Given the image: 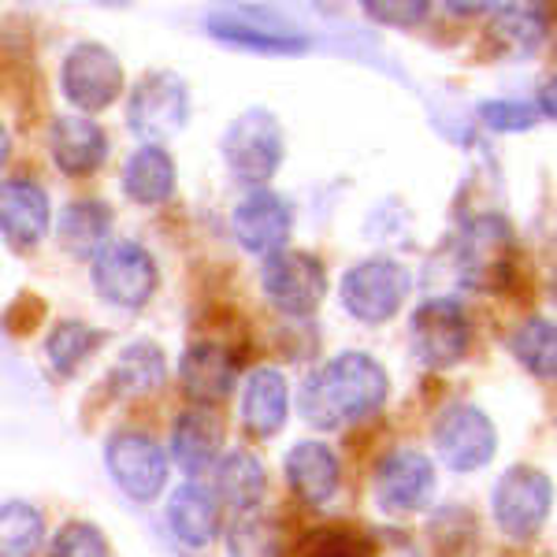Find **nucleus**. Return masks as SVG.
<instances>
[{
    "label": "nucleus",
    "instance_id": "28",
    "mask_svg": "<svg viewBox=\"0 0 557 557\" xmlns=\"http://www.w3.org/2000/svg\"><path fill=\"white\" fill-rule=\"evenodd\" d=\"M231 557H286V528L275 513L249 509L238 513L227 528Z\"/></svg>",
    "mask_w": 557,
    "mask_h": 557
},
{
    "label": "nucleus",
    "instance_id": "35",
    "mask_svg": "<svg viewBox=\"0 0 557 557\" xmlns=\"http://www.w3.org/2000/svg\"><path fill=\"white\" fill-rule=\"evenodd\" d=\"M431 12V4H424V0H406V4H364V15L368 20H375V23H383V26H398V30H409V26H417L424 15Z\"/></svg>",
    "mask_w": 557,
    "mask_h": 557
},
{
    "label": "nucleus",
    "instance_id": "2",
    "mask_svg": "<svg viewBox=\"0 0 557 557\" xmlns=\"http://www.w3.org/2000/svg\"><path fill=\"white\" fill-rule=\"evenodd\" d=\"M517 238L506 215L480 212L457 238V275L475 294H502L513 283Z\"/></svg>",
    "mask_w": 557,
    "mask_h": 557
},
{
    "label": "nucleus",
    "instance_id": "13",
    "mask_svg": "<svg viewBox=\"0 0 557 557\" xmlns=\"http://www.w3.org/2000/svg\"><path fill=\"white\" fill-rule=\"evenodd\" d=\"M375 494L386 513H420L435 498V465L420 450H394L375 469Z\"/></svg>",
    "mask_w": 557,
    "mask_h": 557
},
{
    "label": "nucleus",
    "instance_id": "30",
    "mask_svg": "<svg viewBox=\"0 0 557 557\" xmlns=\"http://www.w3.org/2000/svg\"><path fill=\"white\" fill-rule=\"evenodd\" d=\"M509 349H513L517 364L528 368L532 375H539L543 383L554 380L557 372V335H554V323L546 317H532L524 320L509 338Z\"/></svg>",
    "mask_w": 557,
    "mask_h": 557
},
{
    "label": "nucleus",
    "instance_id": "24",
    "mask_svg": "<svg viewBox=\"0 0 557 557\" xmlns=\"http://www.w3.org/2000/svg\"><path fill=\"white\" fill-rule=\"evenodd\" d=\"M168 380V357L164 349L149 338H138V343L123 346V354L115 357L112 372H108V383H112V394L120 398H146V394H157Z\"/></svg>",
    "mask_w": 557,
    "mask_h": 557
},
{
    "label": "nucleus",
    "instance_id": "4",
    "mask_svg": "<svg viewBox=\"0 0 557 557\" xmlns=\"http://www.w3.org/2000/svg\"><path fill=\"white\" fill-rule=\"evenodd\" d=\"M94 290L115 309H141L157 294V260L131 238H108L94 253Z\"/></svg>",
    "mask_w": 557,
    "mask_h": 557
},
{
    "label": "nucleus",
    "instance_id": "16",
    "mask_svg": "<svg viewBox=\"0 0 557 557\" xmlns=\"http://www.w3.org/2000/svg\"><path fill=\"white\" fill-rule=\"evenodd\" d=\"M238 380V361L227 346L220 343H194L178 361V383L190 401L201 409L215 406V401L231 398Z\"/></svg>",
    "mask_w": 557,
    "mask_h": 557
},
{
    "label": "nucleus",
    "instance_id": "26",
    "mask_svg": "<svg viewBox=\"0 0 557 557\" xmlns=\"http://www.w3.org/2000/svg\"><path fill=\"white\" fill-rule=\"evenodd\" d=\"M108 231H112V209L94 197L71 201L57 223V238L71 257H94L108 242Z\"/></svg>",
    "mask_w": 557,
    "mask_h": 557
},
{
    "label": "nucleus",
    "instance_id": "36",
    "mask_svg": "<svg viewBox=\"0 0 557 557\" xmlns=\"http://www.w3.org/2000/svg\"><path fill=\"white\" fill-rule=\"evenodd\" d=\"M543 120H554V83L546 78L543 83V89H539V108H535Z\"/></svg>",
    "mask_w": 557,
    "mask_h": 557
},
{
    "label": "nucleus",
    "instance_id": "12",
    "mask_svg": "<svg viewBox=\"0 0 557 557\" xmlns=\"http://www.w3.org/2000/svg\"><path fill=\"white\" fill-rule=\"evenodd\" d=\"M104 465L115 487L134 502H152L168 483V454L146 431H115L104 443Z\"/></svg>",
    "mask_w": 557,
    "mask_h": 557
},
{
    "label": "nucleus",
    "instance_id": "32",
    "mask_svg": "<svg viewBox=\"0 0 557 557\" xmlns=\"http://www.w3.org/2000/svg\"><path fill=\"white\" fill-rule=\"evenodd\" d=\"M45 539V520L30 502L0 506V557H34Z\"/></svg>",
    "mask_w": 557,
    "mask_h": 557
},
{
    "label": "nucleus",
    "instance_id": "7",
    "mask_svg": "<svg viewBox=\"0 0 557 557\" xmlns=\"http://www.w3.org/2000/svg\"><path fill=\"white\" fill-rule=\"evenodd\" d=\"M338 294H343V309L349 317L375 327V323H386L406 305L409 272L394 257L361 260L343 275V290Z\"/></svg>",
    "mask_w": 557,
    "mask_h": 557
},
{
    "label": "nucleus",
    "instance_id": "27",
    "mask_svg": "<svg viewBox=\"0 0 557 557\" xmlns=\"http://www.w3.org/2000/svg\"><path fill=\"white\" fill-rule=\"evenodd\" d=\"M491 34L509 52H535L550 34V8L546 4H491Z\"/></svg>",
    "mask_w": 557,
    "mask_h": 557
},
{
    "label": "nucleus",
    "instance_id": "23",
    "mask_svg": "<svg viewBox=\"0 0 557 557\" xmlns=\"http://www.w3.org/2000/svg\"><path fill=\"white\" fill-rule=\"evenodd\" d=\"M268 491V475L264 465H260L257 454L249 450H231L215 461V487L212 494L220 498V506L235 509L238 513H249V509H260Z\"/></svg>",
    "mask_w": 557,
    "mask_h": 557
},
{
    "label": "nucleus",
    "instance_id": "37",
    "mask_svg": "<svg viewBox=\"0 0 557 557\" xmlns=\"http://www.w3.org/2000/svg\"><path fill=\"white\" fill-rule=\"evenodd\" d=\"M8 152H12V141H8V131L0 127V168L8 164Z\"/></svg>",
    "mask_w": 557,
    "mask_h": 557
},
{
    "label": "nucleus",
    "instance_id": "34",
    "mask_svg": "<svg viewBox=\"0 0 557 557\" xmlns=\"http://www.w3.org/2000/svg\"><path fill=\"white\" fill-rule=\"evenodd\" d=\"M480 123L494 134H520V131H532L539 112L535 104H524V101H483L475 108Z\"/></svg>",
    "mask_w": 557,
    "mask_h": 557
},
{
    "label": "nucleus",
    "instance_id": "17",
    "mask_svg": "<svg viewBox=\"0 0 557 557\" xmlns=\"http://www.w3.org/2000/svg\"><path fill=\"white\" fill-rule=\"evenodd\" d=\"M49 152L71 178L94 175L108 157V138L89 115H57L49 131Z\"/></svg>",
    "mask_w": 557,
    "mask_h": 557
},
{
    "label": "nucleus",
    "instance_id": "9",
    "mask_svg": "<svg viewBox=\"0 0 557 557\" xmlns=\"http://www.w3.org/2000/svg\"><path fill=\"white\" fill-rule=\"evenodd\" d=\"M64 97L78 108V115H97L115 104L123 94V64L101 41H78L60 67Z\"/></svg>",
    "mask_w": 557,
    "mask_h": 557
},
{
    "label": "nucleus",
    "instance_id": "6",
    "mask_svg": "<svg viewBox=\"0 0 557 557\" xmlns=\"http://www.w3.org/2000/svg\"><path fill=\"white\" fill-rule=\"evenodd\" d=\"M409 343L420 364L446 372V368L461 364L472 346V323L461 301L454 298H431L412 312L409 323Z\"/></svg>",
    "mask_w": 557,
    "mask_h": 557
},
{
    "label": "nucleus",
    "instance_id": "29",
    "mask_svg": "<svg viewBox=\"0 0 557 557\" xmlns=\"http://www.w3.org/2000/svg\"><path fill=\"white\" fill-rule=\"evenodd\" d=\"M101 343H104V331L89 327L83 320H64L45 338V361H49L57 375H75L101 349Z\"/></svg>",
    "mask_w": 557,
    "mask_h": 557
},
{
    "label": "nucleus",
    "instance_id": "5",
    "mask_svg": "<svg viewBox=\"0 0 557 557\" xmlns=\"http://www.w3.org/2000/svg\"><path fill=\"white\" fill-rule=\"evenodd\" d=\"M190 120V89L175 71H149L138 86L131 89L127 123L146 146L175 138Z\"/></svg>",
    "mask_w": 557,
    "mask_h": 557
},
{
    "label": "nucleus",
    "instance_id": "22",
    "mask_svg": "<svg viewBox=\"0 0 557 557\" xmlns=\"http://www.w3.org/2000/svg\"><path fill=\"white\" fill-rule=\"evenodd\" d=\"M290 412V386L275 368H257L242 391V428L253 438H272Z\"/></svg>",
    "mask_w": 557,
    "mask_h": 557
},
{
    "label": "nucleus",
    "instance_id": "10",
    "mask_svg": "<svg viewBox=\"0 0 557 557\" xmlns=\"http://www.w3.org/2000/svg\"><path fill=\"white\" fill-rule=\"evenodd\" d=\"M554 483L546 472L513 465L491 491V513L509 539H535L543 520L550 517Z\"/></svg>",
    "mask_w": 557,
    "mask_h": 557
},
{
    "label": "nucleus",
    "instance_id": "20",
    "mask_svg": "<svg viewBox=\"0 0 557 557\" xmlns=\"http://www.w3.org/2000/svg\"><path fill=\"white\" fill-rule=\"evenodd\" d=\"M205 30L212 34L215 41L235 45V49L246 52H264V57H298V52L309 49V38L283 23H257L246 20V15H212L205 23Z\"/></svg>",
    "mask_w": 557,
    "mask_h": 557
},
{
    "label": "nucleus",
    "instance_id": "14",
    "mask_svg": "<svg viewBox=\"0 0 557 557\" xmlns=\"http://www.w3.org/2000/svg\"><path fill=\"white\" fill-rule=\"evenodd\" d=\"M231 227H235V238L242 242V249L272 257L286 246V238H290L294 209L286 205V197H278L272 190H249L246 201L231 212Z\"/></svg>",
    "mask_w": 557,
    "mask_h": 557
},
{
    "label": "nucleus",
    "instance_id": "33",
    "mask_svg": "<svg viewBox=\"0 0 557 557\" xmlns=\"http://www.w3.org/2000/svg\"><path fill=\"white\" fill-rule=\"evenodd\" d=\"M49 557H112V546H108V539L97 524L71 520L49 543Z\"/></svg>",
    "mask_w": 557,
    "mask_h": 557
},
{
    "label": "nucleus",
    "instance_id": "1",
    "mask_svg": "<svg viewBox=\"0 0 557 557\" xmlns=\"http://www.w3.org/2000/svg\"><path fill=\"white\" fill-rule=\"evenodd\" d=\"M386 391H391L386 368L372 354L349 349V354H338L335 361H327L320 372L305 380L298 409L312 428L338 431L383 409Z\"/></svg>",
    "mask_w": 557,
    "mask_h": 557
},
{
    "label": "nucleus",
    "instance_id": "21",
    "mask_svg": "<svg viewBox=\"0 0 557 557\" xmlns=\"http://www.w3.org/2000/svg\"><path fill=\"white\" fill-rule=\"evenodd\" d=\"M223 450V420L212 409H186L172 424V457L183 472H205L220 461Z\"/></svg>",
    "mask_w": 557,
    "mask_h": 557
},
{
    "label": "nucleus",
    "instance_id": "15",
    "mask_svg": "<svg viewBox=\"0 0 557 557\" xmlns=\"http://www.w3.org/2000/svg\"><path fill=\"white\" fill-rule=\"evenodd\" d=\"M52 227L49 194L34 178L0 183V235L12 249H34Z\"/></svg>",
    "mask_w": 557,
    "mask_h": 557
},
{
    "label": "nucleus",
    "instance_id": "11",
    "mask_svg": "<svg viewBox=\"0 0 557 557\" xmlns=\"http://www.w3.org/2000/svg\"><path fill=\"white\" fill-rule=\"evenodd\" d=\"M431 438H435V450L450 472H480L498 450V428L491 424L487 412L469 406V401H457V406L438 412Z\"/></svg>",
    "mask_w": 557,
    "mask_h": 557
},
{
    "label": "nucleus",
    "instance_id": "18",
    "mask_svg": "<svg viewBox=\"0 0 557 557\" xmlns=\"http://www.w3.org/2000/svg\"><path fill=\"white\" fill-rule=\"evenodd\" d=\"M283 472H286V487L298 494L305 506L331 502L338 491V480H343L335 450L327 443H320V438H305V443L294 446L283 461Z\"/></svg>",
    "mask_w": 557,
    "mask_h": 557
},
{
    "label": "nucleus",
    "instance_id": "8",
    "mask_svg": "<svg viewBox=\"0 0 557 557\" xmlns=\"http://www.w3.org/2000/svg\"><path fill=\"white\" fill-rule=\"evenodd\" d=\"M260 286L283 317H312L327 298V268L312 253L278 249L260 264Z\"/></svg>",
    "mask_w": 557,
    "mask_h": 557
},
{
    "label": "nucleus",
    "instance_id": "25",
    "mask_svg": "<svg viewBox=\"0 0 557 557\" xmlns=\"http://www.w3.org/2000/svg\"><path fill=\"white\" fill-rule=\"evenodd\" d=\"M123 190L138 205H164L175 194V160L164 146H141L123 168Z\"/></svg>",
    "mask_w": 557,
    "mask_h": 557
},
{
    "label": "nucleus",
    "instance_id": "31",
    "mask_svg": "<svg viewBox=\"0 0 557 557\" xmlns=\"http://www.w3.org/2000/svg\"><path fill=\"white\" fill-rule=\"evenodd\" d=\"M298 557H380V543L364 528L327 524V528H312L301 539Z\"/></svg>",
    "mask_w": 557,
    "mask_h": 557
},
{
    "label": "nucleus",
    "instance_id": "3",
    "mask_svg": "<svg viewBox=\"0 0 557 557\" xmlns=\"http://www.w3.org/2000/svg\"><path fill=\"white\" fill-rule=\"evenodd\" d=\"M220 149L235 183L264 190V183L283 164V127H278L275 112H268V108H246L223 131Z\"/></svg>",
    "mask_w": 557,
    "mask_h": 557
},
{
    "label": "nucleus",
    "instance_id": "19",
    "mask_svg": "<svg viewBox=\"0 0 557 557\" xmlns=\"http://www.w3.org/2000/svg\"><path fill=\"white\" fill-rule=\"evenodd\" d=\"M168 524H172L175 539L190 550H201L209 546L223 528V506L212 494L209 483H183L172 502H168Z\"/></svg>",
    "mask_w": 557,
    "mask_h": 557
}]
</instances>
